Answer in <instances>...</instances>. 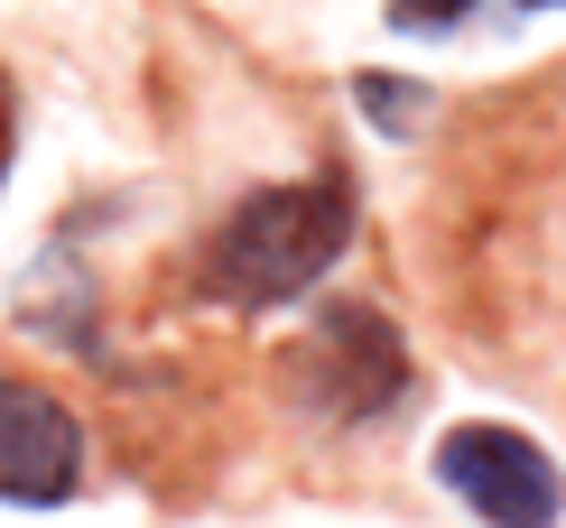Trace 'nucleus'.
<instances>
[{"label": "nucleus", "mask_w": 566, "mask_h": 528, "mask_svg": "<svg viewBox=\"0 0 566 528\" xmlns=\"http://www.w3.org/2000/svg\"><path fill=\"white\" fill-rule=\"evenodd\" d=\"M521 19V10H557V0H390V29H464V19Z\"/></svg>", "instance_id": "obj_5"}, {"label": "nucleus", "mask_w": 566, "mask_h": 528, "mask_svg": "<svg viewBox=\"0 0 566 528\" xmlns=\"http://www.w3.org/2000/svg\"><path fill=\"white\" fill-rule=\"evenodd\" d=\"M353 93H363L371 130H390V139H409V130H418V112H428V93L399 84V75H353Z\"/></svg>", "instance_id": "obj_6"}, {"label": "nucleus", "mask_w": 566, "mask_h": 528, "mask_svg": "<svg viewBox=\"0 0 566 528\" xmlns=\"http://www.w3.org/2000/svg\"><path fill=\"white\" fill-rule=\"evenodd\" d=\"M353 242V177H297V186H261L223 213L214 251H205V287L242 316L306 297Z\"/></svg>", "instance_id": "obj_1"}, {"label": "nucleus", "mask_w": 566, "mask_h": 528, "mask_svg": "<svg viewBox=\"0 0 566 528\" xmlns=\"http://www.w3.org/2000/svg\"><path fill=\"white\" fill-rule=\"evenodd\" d=\"M289 380H297V399L316 408V418L363 426V418H381V408H399L409 352H399V334L371 316V306H325V316L306 325V344L289 352Z\"/></svg>", "instance_id": "obj_2"}, {"label": "nucleus", "mask_w": 566, "mask_h": 528, "mask_svg": "<svg viewBox=\"0 0 566 528\" xmlns=\"http://www.w3.org/2000/svg\"><path fill=\"white\" fill-rule=\"evenodd\" d=\"M84 483V426L65 418L46 390L0 380V500L19 510H56Z\"/></svg>", "instance_id": "obj_4"}, {"label": "nucleus", "mask_w": 566, "mask_h": 528, "mask_svg": "<svg viewBox=\"0 0 566 528\" xmlns=\"http://www.w3.org/2000/svg\"><path fill=\"white\" fill-rule=\"evenodd\" d=\"M10 149H19V103H10V75H0V186H10Z\"/></svg>", "instance_id": "obj_7"}, {"label": "nucleus", "mask_w": 566, "mask_h": 528, "mask_svg": "<svg viewBox=\"0 0 566 528\" xmlns=\"http://www.w3.org/2000/svg\"><path fill=\"white\" fill-rule=\"evenodd\" d=\"M437 483L464 500L483 528H557L566 510V473L548 464V445L521 436V426H446V445H437Z\"/></svg>", "instance_id": "obj_3"}]
</instances>
